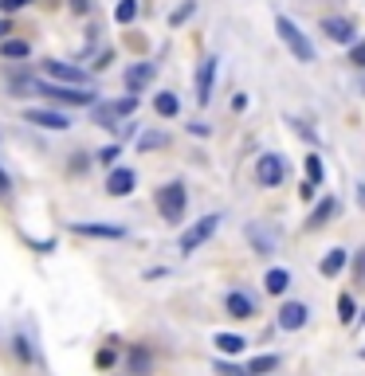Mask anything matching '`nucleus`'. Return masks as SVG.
Segmentation results:
<instances>
[{"label": "nucleus", "instance_id": "1", "mask_svg": "<svg viewBox=\"0 0 365 376\" xmlns=\"http://www.w3.org/2000/svg\"><path fill=\"white\" fill-rule=\"evenodd\" d=\"M275 32H279L283 47L298 59V63H315V43L306 40V32L295 24L291 16H275Z\"/></svg>", "mask_w": 365, "mask_h": 376}, {"label": "nucleus", "instance_id": "2", "mask_svg": "<svg viewBox=\"0 0 365 376\" xmlns=\"http://www.w3.org/2000/svg\"><path fill=\"white\" fill-rule=\"evenodd\" d=\"M35 94H47L51 102H60V106H94V91L91 86H67V83H51V79H35Z\"/></svg>", "mask_w": 365, "mask_h": 376}, {"label": "nucleus", "instance_id": "3", "mask_svg": "<svg viewBox=\"0 0 365 376\" xmlns=\"http://www.w3.org/2000/svg\"><path fill=\"white\" fill-rule=\"evenodd\" d=\"M185 208H189V193L181 181H169L157 188V212H162L165 224H181L185 220Z\"/></svg>", "mask_w": 365, "mask_h": 376}, {"label": "nucleus", "instance_id": "4", "mask_svg": "<svg viewBox=\"0 0 365 376\" xmlns=\"http://www.w3.org/2000/svg\"><path fill=\"white\" fill-rule=\"evenodd\" d=\"M220 220H224L220 212H208V216H201L196 224H189L185 232H181V243H177V247H181V255H193L196 247H204V243H208V239L216 235Z\"/></svg>", "mask_w": 365, "mask_h": 376}, {"label": "nucleus", "instance_id": "5", "mask_svg": "<svg viewBox=\"0 0 365 376\" xmlns=\"http://www.w3.org/2000/svg\"><path fill=\"white\" fill-rule=\"evenodd\" d=\"M216 71H220V59H216V55H204L201 63H196V75H193V86H196V106H208V102H213Z\"/></svg>", "mask_w": 365, "mask_h": 376}, {"label": "nucleus", "instance_id": "6", "mask_svg": "<svg viewBox=\"0 0 365 376\" xmlns=\"http://www.w3.org/2000/svg\"><path fill=\"white\" fill-rule=\"evenodd\" d=\"M40 71H43V79H51V83L86 86V71H83V67H75V63H63V59H43Z\"/></svg>", "mask_w": 365, "mask_h": 376}, {"label": "nucleus", "instance_id": "7", "mask_svg": "<svg viewBox=\"0 0 365 376\" xmlns=\"http://www.w3.org/2000/svg\"><path fill=\"white\" fill-rule=\"evenodd\" d=\"M24 122H28V125H40V130H55V134L71 130V118L63 114V110H51V106H32V110H24Z\"/></svg>", "mask_w": 365, "mask_h": 376}, {"label": "nucleus", "instance_id": "8", "mask_svg": "<svg viewBox=\"0 0 365 376\" xmlns=\"http://www.w3.org/2000/svg\"><path fill=\"white\" fill-rule=\"evenodd\" d=\"M283 176H287V161H283L279 153H264V157L255 161V181L264 184V188L283 184Z\"/></svg>", "mask_w": 365, "mask_h": 376}, {"label": "nucleus", "instance_id": "9", "mask_svg": "<svg viewBox=\"0 0 365 376\" xmlns=\"http://www.w3.org/2000/svg\"><path fill=\"white\" fill-rule=\"evenodd\" d=\"M322 35L330 43H342V47H354L357 43V28H354V20H346V16H326L322 20Z\"/></svg>", "mask_w": 365, "mask_h": 376}, {"label": "nucleus", "instance_id": "10", "mask_svg": "<svg viewBox=\"0 0 365 376\" xmlns=\"http://www.w3.org/2000/svg\"><path fill=\"white\" fill-rule=\"evenodd\" d=\"M244 235H247V243H252L259 255H275V251H279V232L267 227V224H247Z\"/></svg>", "mask_w": 365, "mask_h": 376}, {"label": "nucleus", "instance_id": "11", "mask_svg": "<svg viewBox=\"0 0 365 376\" xmlns=\"http://www.w3.org/2000/svg\"><path fill=\"white\" fill-rule=\"evenodd\" d=\"M306 321H310V309H306V302H283V306H279V329L298 334Z\"/></svg>", "mask_w": 365, "mask_h": 376}, {"label": "nucleus", "instance_id": "12", "mask_svg": "<svg viewBox=\"0 0 365 376\" xmlns=\"http://www.w3.org/2000/svg\"><path fill=\"white\" fill-rule=\"evenodd\" d=\"M137 188V173L126 165H114L111 176H106V196H130Z\"/></svg>", "mask_w": 365, "mask_h": 376}, {"label": "nucleus", "instance_id": "13", "mask_svg": "<svg viewBox=\"0 0 365 376\" xmlns=\"http://www.w3.org/2000/svg\"><path fill=\"white\" fill-rule=\"evenodd\" d=\"M71 232L75 235H91V239H126V227L118 224H91V220H71Z\"/></svg>", "mask_w": 365, "mask_h": 376}, {"label": "nucleus", "instance_id": "14", "mask_svg": "<svg viewBox=\"0 0 365 376\" xmlns=\"http://www.w3.org/2000/svg\"><path fill=\"white\" fill-rule=\"evenodd\" d=\"M153 75H157V67H153V63H134V67H126L122 83H126V91H130V94H142L145 86L153 83Z\"/></svg>", "mask_w": 365, "mask_h": 376}, {"label": "nucleus", "instance_id": "15", "mask_svg": "<svg viewBox=\"0 0 365 376\" xmlns=\"http://www.w3.org/2000/svg\"><path fill=\"white\" fill-rule=\"evenodd\" d=\"M224 309H228V318H236V321H247V318L255 314L252 298H247V294H240V290H228V294H224Z\"/></svg>", "mask_w": 365, "mask_h": 376}, {"label": "nucleus", "instance_id": "16", "mask_svg": "<svg viewBox=\"0 0 365 376\" xmlns=\"http://www.w3.org/2000/svg\"><path fill=\"white\" fill-rule=\"evenodd\" d=\"M91 118H94V125H102V130H118V122H122V114H118L114 102H94Z\"/></svg>", "mask_w": 365, "mask_h": 376}, {"label": "nucleus", "instance_id": "17", "mask_svg": "<svg viewBox=\"0 0 365 376\" xmlns=\"http://www.w3.org/2000/svg\"><path fill=\"white\" fill-rule=\"evenodd\" d=\"M28 55H32V43L28 40H12L9 35V40L0 43V59L4 63H16V59H28Z\"/></svg>", "mask_w": 365, "mask_h": 376}, {"label": "nucleus", "instance_id": "18", "mask_svg": "<svg viewBox=\"0 0 365 376\" xmlns=\"http://www.w3.org/2000/svg\"><path fill=\"white\" fill-rule=\"evenodd\" d=\"M338 212V200L334 196H322V204H318L315 212H310V220H306V227H322V224H330V216Z\"/></svg>", "mask_w": 365, "mask_h": 376}, {"label": "nucleus", "instance_id": "19", "mask_svg": "<svg viewBox=\"0 0 365 376\" xmlns=\"http://www.w3.org/2000/svg\"><path fill=\"white\" fill-rule=\"evenodd\" d=\"M264 286H267V290H271V294H287V290H291V270H283V267H271V270H267V275H264Z\"/></svg>", "mask_w": 365, "mask_h": 376}, {"label": "nucleus", "instance_id": "20", "mask_svg": "<svg viewBox=\"0 0 365 376\" xmlns=\"http://www.w3.org/2000/svg\"><path fill=\"white\" fill-rule=\"evenodd\" d=\"M342 267H346V247L326 251V259H322V275H326V278H334V275H342Z\"/></svg>", "mask_w": 365, "mask_h": 376}, {"label": "nucleus", "instance_id": "21", "mask_svg": "<svg viewBox=\"0 0 365 376\" xmlns=\"http://www.w3.org/2000/svg\"><path fill=\"white\" fill-rule=\"evenodd\" d=\"M153 110H157L162 118H177L181 102H177V94H173V91H162L157 98H153Z\"/></svg>", "mask_w": 365, "mask_h": 376}, {"label": "nucleus", "instance_id": "22", "mask_svg": "<svg viewBox=\"0 0 365 376\" xmlns=\"http://www.w3.org/2000/svg\"><path fill=\"white\" fill-rule=\"evenodd\" d=\"M169 145V137L162 134V130H145V134H137V149L150 153V149H165Z\"/></svg>", "mask_w": 365, "mask_h": 376}, {"label": "nucleus", "instance_id": "23", "mask_svg": "<svg viewBox=\"0 0 365 376\" xmlns=\"http://www.w3.org/2000/svg\"><path fill=\"white\" fill-rule=\"evenodd\" d=\"M137 20V0H118L114 4V24H134Z\"/></svg>", "mask_w": 365, "mask_h": 376}, {"label": "nucleus", "instance_id": "24", "mask_svg": "<svg viewBox=\"0 0 365 376\" xmlns=\"http://www.w3.org/2000/svg\"><path fill=\"white\" fill-rule=\"evenodd\" d=\"M306 181H310V184H322L326 181V165H322V157H318V153H310V157H306Z\"/></svg>", "mask_w": 365, "mask_h": 376}, {"label": "nucleus", "instance_id": "25", "mask_svg": "<svg viewBox=\"0 0 365 376\" xmlns=\"http://www.w3.org/2000/svg\"><path fill=\"white\" fill-rule=\"evenodd\" d=\"M216 349L228 353V357H232V353L244 349V337H240V334H216Z\"/></svg>", "mask_w": 365, "mask_h": 376}, {"label": "nucleus", "instance_id": "26", "mask_svg": "<svg viewBox=\"0 0 365 376\" xmlns=\"http://www.w3.org/2000/svg\"><path fill=\"white\" fill-rule=\"evenodd\" d=\"M94 157H99V165L114 169V165H118V157H122V142H114V145H106V149H99Z\"/></svg>", "mask_w": 365, "mask_h": 376}, {"label": "nucleus", "instance_id": "27", "mask_svg": "<svg viewBox=\"0 0 365 376\" xmlns=\"http://www.w3.org/2000/svg\"><path fill=\"white\" fill-rule=\"evenodd\" d=\"M275 368H279V357H255L247 372H252V376H267V372H275Z\"/></svg>", "mask_w": 365, "mask_h": 376}, {"label": "nucleus", "instance_id": "28", "mask_svg": "<svg viewBox=\"0 0 365 376\" xmlns=\"http://www.w3.org/2000/svg\"><path fill=\"white\" fill-rule=\"evenodd\" d=\"M145 368H150V353H145V349H134V353H130V372H134V376H145Z\"/></svg>", "mask_w": 365, "mask_h": 376}, {"label": "nucleus", "instance_id": "29", "mask_svg": "<svg viewBox=\"0 0 365 376\" xmlns=\"http://www.w3.org/2000/svg\"><path fill=\"white\" fill-rule=\"evenodd\" d=\"M12 345H16V357H20V360H35V349H32V341H28L24 334L12 337Z\"/></svg>", "mask_w": 365, "mask_h": 376}, {"label": "nucleus", "instance_id": "30", "mask_svg": "<svg viewBox=\"0 0 365 376\" xmlns=\"http://www.w3.org/2000/svg\"><path fill=\"white\" fill-rule=\"evenodd\" d=\"M354 314H357L354 298H349V294H342V298H338V318H342V321H346V326H349V321H354Z\"/></svg>", "mask_w": 365, "mask_h": 376}, {"label": "nucleus", "instance_id": "31", "mask_svg": "<svg viewBox=\"0 0 365 376\" xmlns=\"http://www.w3.org/2000/svg\"><path fill=\"white\" fill-rule=\"evenodd\" d=\"M193 8H196V0H185V4H181V8H177V12H173V16H169V24H173V28H181V24H185L189 16H193Z\"/></svg>", "mask_w": 365, "mask_h": 376}, {"label": "nucleus", "instance_id": "32", "mask_svg": "<svg viewBox=\"0 0 365 376\" xmlns=\"http://www.w3.org/2000/svg\"><path fill=\"white\" fill-rule=\"evenodd\" d=\"M349 63H354L357 71H365V40H357L354 47H349Z\"/></svg>", "mask_w": 365, "mask_h": 376}, {"label": "nucleus", "instance_id": "33", "mask_svg": "<svg viewBox=\"0 0 365 376\" xmlns=\"http://www.w3.org/2000/svg\"><path fill=\"white\" fill-rule=\"evenodd\" d=\"M216 372L220 376H252V372H244V368H236V365H224V360H216Z\"/></svg>", "mask_w": 365, "mask_h": 376}, {"label": "nucleus", "instance_id": "34", "mask_svg": "<svg viewBox=\"0 0 365 376\" xmlns=\"http://www.w3.org/2000/svg\"><path fill=\"white\" fill-rule=\"evenodd\" d=\"M71 173H83V169H91V161H86V153H71Z\"/></svg>", "mask_w": 365, "mask_h": 376}, {"label": "nucleus", "instance_id": "35", "mask_svg": "<svg viewBox=\"0 0 365 376\" xmlns=\"http://www.w3.org/2000/svg\"><path fill=\"white\" fill-rule=\"evenodd\" d=\"M94 365H99V368H111V365H114V349H102L99 357H94Z\"/></svg>", "mask_w": 365, "mask_h": 376}, {"label": "nucleus", "instance_id": "36", "mask_svg": "<svg viewBox=\"0 0 365 376\" xmlns=\"http://www.w3.org/2000/svg\"><path fill=\"white\" fill-rule=\"evenodd\" d=\"M32 243L35 251H40V255H47V251H55V239H28Z\"/></svg>", "mask_w": 365, "mask_h": 376}, {"label": "nucleus", "instance_id": "37", "mask_svg": "<svg viewBox=\"0 0 365 376\" xmlns=\"http://www.w3.org/2000/svg\"><path fill=\"white\" fill-rule=\"evenodd\" d=\"M189 134H193V137H208V125H204V122H189Z\"/></svg>", "mask_w": 365, "mask_h": 376}, {"label": "nucleus", "instance_id": "38", "mask_svg": "<svg viewBox=\"0 0 365 376\" xmlns=\"http://www.w3.org/2000/svg\"><path fill=\"white\" fill-rule=\"evenodd\" d=\"M9 193H12V176L0 169V196H9Z\"/></svg>", "mask_w": 365, "mask_h": 376}, {"label": "nucleus", "instance_id": "39", "mask_svg": "<svg viewBox=\"0 0 365 376\" xmlns=\"http://www.w3.org/2000/svg\"><path fill=\"white\" fill-rule=\"evenodd\" d=\"M71 12H79V16H86V12H91V0H71Z\"/></svg>", "mask_w": 365, "mask_h": 376}, {"label": "nucleus", "instance_id": "40", "mask_svg": "<svg viewBox=\"0 0 365 376\" xmlns=\"http://www.w3.org/2000/svg\"><path fill=\"white\" fill-rule=\"evenodd\" d=\"M318 193V184H310V181H303V188H298V196H303V200H310V196Z\"/></svg>", "mask_w": 365, "mask_h": 376}, {"label": "nucleus", "instance_id": "41", "mask_svg": "<svg viewBox=\"0 0 365 376\" xmlns=\"http://www.w3.org/2000/svg\"><path fill=\"white\" fill-rule=\"evenodd\" d=\"M9 32H12V20H9V16H0V43L9 40Z\"/></svg>", "mask_w": 365, "mask_h": 376}, {"label": "nucleus", "instance_id": "42", "mask_svg": "<svg viewBox=\"0 0 365 376\" xmlns=\"http://www.w3.org/2000/svg\"><path fill=\"white\" fill-rule=\"evenodd\" d=\"M361 360H365V345H361Z\"/></svg>", "mask_w": 365, "mask_h": 376}, {"label": "nucleus", "instance_id": "43", "mask_svg": "<svg viewBox=\"0 0 365 376\" xmlns=\"http://www.w3.org/2000/svg\"><path fill=\"white\" fill-rule=\"evenodd\" d=\"M361 91H365V83H361Z\"/></svg>", "mask_w": 365, "mask_h": 376}]
</instances>
